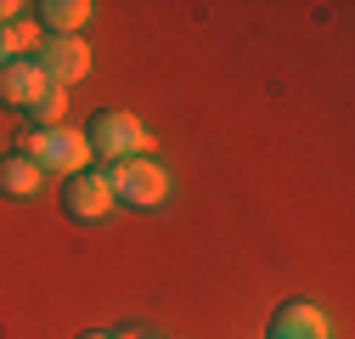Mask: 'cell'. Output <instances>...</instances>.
<instances>
[{
    "label": "cell",
    "mask_w": 355,
    "mask_h": 339,
    "mask_svg": "<svg viewBox=\"0 0 355 339\" xmlns=\"http://www.w3.org/2000/svg\"><path fill=\"white\" fill-rule=\"evenodd\" d=\"M271 339H327V311L310 300H288L271 311Z\"/></svg>",
    "instance_id": "52a82bcc"
},
{
    "label": "cell",
    "mask_w": 355,
    "mask_h": 339,
    "mask_svg": "<svg viewBox=\"0 0 355 339\" xmlns=\"http://www.w3.org/2000/svg\"><path fill=\"white\" fill-rule=\"evenodd\" d=\"M23 158L40 170V176H79V170H91V147H85V131H68V124H57V131H28L23 136Z\"/></svg>",
    "instance_id": "7a4b0ae2"
},
{
    "label": "cell",
    "mask_w": 355,
    "mask_h": 339,
    "mask_svg": "<svg viewBox=\"0 0 355 339\" xmlns=\"http://www.w3.org/2000/svg\"><path fill=\"white\" fill-rule=\"evenodd\" d=\"M0 63H12V51H6V34H0Z\"/></svg>",
    "instance_id": "5bb4252c"
},
{
    "label": "cell",
    "mask_w": 355,
    "mask_h": 339,
    "mask_svg": "<svg viewBox=\"0 0 355 339\" xmlns=\"http://www.w3.org/2000/svg\"><path fill=\"white\" fill-rule=\"evenodd\" d=\"M0 192H12V198H40V192H46V176H40L23 153H6V158H0Z\"/></svg>",
    "instance_id": "9c48e42d"
},
{
    "label": "cell",
    "mask_w": 355,
    "mask_h": 339,
    "mask_svg": "<svg viewBox=\"0 0 355 339\" xmlns=\"http://www.w3.org/2000/svg\"><path fill=\"white\" fill-rule=\"evenodd\" d=\"M62 113H68V91H57V85H51V91L40 97V102H34L23 119L34 124V131H57V124H62Z\"/></svg>",
    "instance_id": "30bf717a"
},
{
    "label": "cell",
    "mask_w": 355,
    "mask_h": 339,
    "mask_svg": "<svg viewBox=\"0 0 355 339\" xmlns=\"http://www.w3.org/2000/svg\"><path fill=\"white\" fill-rule=\"evenodd\" d=\"M23 17V6H17V0H0V28H6V23H17Z\"/></svg>",
    "instance_id": "7c38bea8"
},
{
    "label": "cell",
    "mask_w": 355,
    "mask_h": 339,
    "mask_svg": "<svg viewBox=\"0 0 355 339\" xmlns=\"http://www.w3.org/2000/svg\"><path fill=\"white\" fill-rule=\"evenodd\" d=\"M85 147H91L96 158H107V164L147 158L153 153V131H147L136 113H124V108H102L91 124H85Z\"/></svg>",
    "instance_id": "6da1fadb"
},
{
    "label": "cell",
    "mask_w": 355,
    "mask_h": 339,
    "mask_svg": "<svg viewBox=\"0 0 355 339\" xmlns=\"http://www.w3.org/2000/svg\"><path fill=\"white\" fill-rule=\"evenodd\" d=\"M34 63H40V74H46L57 91H68V85H79L85 74H91V46H85L79 34H68V40L46 34V40H40V51H34Z\"/></svg>",
    "instance_id": "277c9868"
},
{
    "label": "cell",
    "mask_w": 355,
    "mask_h": 339,
    "mask_svg": "<svg viewBox=\"0 0 355 339\" xmlns=\"http://www.w3.org/2000/svg\"><path fill=\"white\" fill-rule=\"evenodd\" d=\"M46 91H51V79L40 74V63H34V57H12V63H0V108L28 113Z\"/></svg>",
    "instance_id": "8992f818"
},
{
    "label": "cell",
    "mask_w": 355,
    "mask_h": 339,
    "mask_svg": "<svg viewBox=\"0 0 355 339\" xmlns=\"http://www.w3.org/2000/svg\"><path fill=\"white\" fill-rule=\"evenodd\" d=\"M91 17H96V6H91V0H46L34 23L46 28V34H57V40H68V34H79Z\"/></svg>",
    "instance_id": "ba28073f"
},
{
    "label": "cell",
    "mask_w": 355,
    "mask_h": 339,
    "mask_svg": "<svg viewBox=\"0 0 355 339\" xmlns=\"http://www.w3.org/2000/svg\"><path fill=\"white\" fill-rule=\"evenodd\" d=\"M0 34H6V51H28V46H40V23H34V17H17V23H6Z\"/></svg>",
    "instance_id": "8fae6325"
},
{
    "label": "cell",
    "mask_w": 355,
    "mask_h": 339,
    "mask_svg": "<svg viewBox=\"0 0 355 339\" xmlns=\"http://www.w3.org/2000/svg\"><path fill=\"white\" fill-rule=\"evenodd\" d=\"M107 187H113V204H136V209H158L169 198V176L164 164L153 158H124L107 170Z\"/></svg>",
    "instance_id": "3957f363"
},
{
    "label": "cell",
    "mask_w": 355,
    "mask_h": 339,
    "mask_svg": "<svg viewBox=\"0 0 355 339\" xmlns=\"http://www.w3.org/2000/svg\"><path fill=\"white\" fill-rule=\"evenodd\" d=\"M62 209H68V221H79V226L107 221V209H113L107 170H79V176H68V187H62Z\"/></svg>",
    "instance_id": "5b68a950"
},
{
    "label": "cell",
    "mask_w": 355,
    "mask_h": 339,
    "mask_svg": "<svg viewBox=\"0 0 355 339\" xmlns=\"http://www.w3.org/2000/svg\"><path fill=\"white\" fill-rule=\"evenodd\" d=\"M79 339H107V333H79Z\"/></svg>",
    "instance_id": "9a60e30c"
},
{
    "label": "cell",
    "mask_w": 355,
    "mask_h": 339,
    "mask_svg": "<svg viewBox=\"0 0 355 339\" xmlns=\"http://www.w3.org/2000/svg\"><path fill=\"white\" fill-rule=\"evenodd\" d=\"M107 339H147V333H141V328H130V333H107Z\"/></svg>",
    "instance_id": "4fadbf2b"
}]
</instances>
